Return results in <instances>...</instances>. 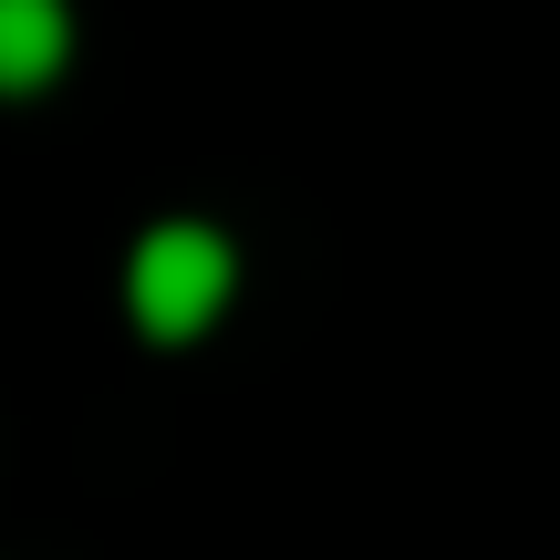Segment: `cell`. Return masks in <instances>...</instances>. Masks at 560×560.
<instances>
[{"label": "cell", "instance_id": "cell-1", "mask_svg": "<svg viewBox=\"0 0 560 560\" xmlns=\"http://www.w3.org/2000/svg\"><path fill=\"white\" fill-rule=\"evenodd\" d=\"M125 291H136V322L145 332H198L208 312L229 301V240L219 229H198V219H177V229H145V249H136V270H125Z\"/></svg>", "mask_w": 560, "mask_h": 560}, {"label": "cell", "instance_id": "cell-2", "mask_svg": "<svg viewBox=\"0 0 560 560\" xmlns=\"http://www.w3.org/2000/svg\"><path fill=\"white\" fill-rule=\"evenodd\" d=\"M62 52H73V21H62V0H0V94H32V83H52Z\"/></svg>", "mask_w": 560, "mask_h": 560}]
</instances>
